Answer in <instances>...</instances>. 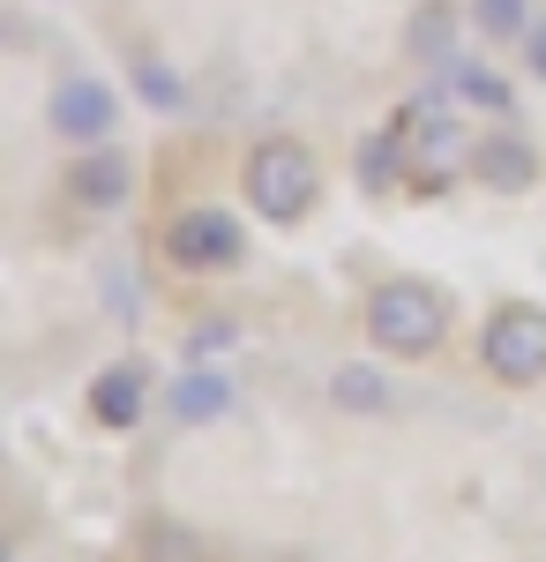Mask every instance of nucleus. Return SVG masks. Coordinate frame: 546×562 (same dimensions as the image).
Here are the masks:
<instances>
[{
	"label": "nucleus",
	"instance_id": "f257e3e1",
	"mask_svg": "<svg viewBox=\"0 0 546 562\" xmlns=\"http://www.w3.org/2000/svg\"><path fill=\"white\" fill-rule=\"evenodd\" d=\"M367 346L389 360H426L450 346V301L426 278H382L367 293Z\"/></svg>",
	"mask_w": 546,
	"mask_h": 562
},
{
	"label": "nucleus",
	"instance_id": "f03ea898",
	"mask_svg": "<svg viewBox=\"0 0 546 562\" xmlns=\"http://www.w3.org/2000/svg\"><path fill=\"white\" fill-rule=\"evenodd\" d=\"M240 180H248V211L270 217V225H299L315 211V195H322V166H315V150L299 135H262L248 150Z\"/></svg>",
	"mask_w": 546,
	"mask_h": 562
},
{
	"label": "nucleus",
	"instance_id": "7ed1b4c3",
	"mask_svg": "<svg viewBox=\"0 0 546 562\" xmlns=\"http://www.w3.org/2000/svg\"><path fill=\"white\" fill-rule=\"evenodd\" d=\"M479 368L509 390H532L546 383V307L532 301H502L479 330Z\"/></svg>",
	"mask_w": 546,
	"mask_h": 562
},
{
	"label": "nucleus",
	"instance_id": "20e7f679",
	"mask_svg": "<svg viewBox=\"0 0 546 562\" xmlns=\"http://www.w3.org/2000/svg\"><path fill=\"white\" fill-rule=\"evenodd\" d=\"M248 256V225L217 203H187L166 217V262L172 270H232Z\"/></svg>",
	"mask_w": 546,
	"mask_h": 562
},
{
	"label": "nucleus",
	"instance_id": "39448f33",
	"mask_svg": "<svg viewBox=\"0 0 546 562\" xmlns=\"http://www.w3.org/2000/svg\"><path fill=\"white\" fill-rule=\"evenodd\" d=\"M45 121H53L60 143L98 150V143H113V128H121V90L98 83V76H68V83L45 98Z\"/></svg>",
	"mask_w": 546,
	"mask_h": 562
},
{
	"label": "nucleus",
	"instance_id": "423d86ee",
	"mask_svg": "<svg viewBox=\"0 0 546 562\" xmlns=\"http://www.w3.org/2000/svg\"><path fill=\"white\" fill-rule=\"evenodd\" d=\"M464 180H479L487 195H532V188H539V150H532L524 135H479Z\"/></svg>",
	"mask_w": 546,
	"mask_h": 562
},
{
	"label": "nucleus",
	"instance_id": "0eeeda50",
	"mask_svg": "<svg viewBox=\"0 0 546 562\" xmlns=\"http://www.w3.org/2000/svg\"><path fill=\"white\" fill-rule=\"evenodd\" d=\"M127 195H135V166H127V150H113V143H98V150H83V158L68 166V203H83V211H121Z\"/></svg>",
	"mask_w": 546,
	"mask_h": 562
},
{
	"label": "nucleus",
	"instance_id": "6e6552de",
	"mask_svg": "<svg viewBox=\"0 0 546 562\" xmlns=\"http://www.w3.org/2000/svg\"><path fill=\"white\" fill-rule=\"evenodd\" d=\"M143 405H150V375L135 368V360H113V368H98L90 375V420L98 428H135L143 420Z\"/></svg>",
	"mask_w": 546,
	"mask_h": 562
},
{
	"label": "nucleus",
	"instance_id": "1a4fd4ad",
	"mask_svg": "<svg viewBox=\"0 0 546 562\" xmlns=\"http://www.w3.org/2000/svg\"><path fill=\"white\" fill-rule=\"evenodd\" d=\"M457 23H471L457 0H420L412 23H405V38H412V53H420L426 68H450L457 60Z\"/></svg>",
	"mask_w": 546,
	"mask_h": 562
},
{
	"label": "nucleus",
	"instance_id": "9d476101",
	"mask_svg": "<svg viewBox=\"0 0 546 562\" xmlns=\"http://www.w3.org/2000/svg\"><path fill=\"white\" fill-rule=\"evenodd\" d=\"M225 405H232V383L225 375H203L195 368V375L172 383V420L180 428H211V420H225Z\"/></svg>",
	"mask_w": 546,
	"mask_h": 562
},
{
	"label": "nucleus",
	"instance_id": "9b49d317",
	"mask_svg": "<svg viewBox=\"0 0 546 562\" xmlns=\"http://www.w3.org/2000/svg\"><path fill=\"white\" fill-rule=\"evenodd\" d=\"M464 15H471L479 38H494V45H524V31L539 23L532 0H464Z\"/></svg>",
	"mask_w": 546,
	"mask_h": 562
},
{
	"label": "nucleus",
	"instance_id": "f8f14e48",
	"mask_svg": "<svg viewBox=\"0 0 546 562\" xmlns=\"http://www.w3.org/2000/svg\"><path fill=\"white\" fill-rule=\"evenodd\" d=\"M330 405H337V413H389V383H382L375 368L344 360V368L330 375Z\"/></svg>",
	"mask_w": 546,
	"mask_h": 562
},
{
	"label": "nucleus",
	"instance_id": "ddd939ff",
	"mask_svg": "<svg viewBox=\"0 0 546 562\" xmlns=\"http://www.w3.org/2000/svg\"><path fill=\"white\" fill-rule=\"evenodd\" d=\"M450 83H457L464 105H479V113H494V121H509V113H516V90H509L494 68H479V60H457V76H450Z\"/></svg>",
	"mask_w": 546,
	"mask_h": 562
},
{
	"label": "nucleus",
	"instance_id": "4468645a",
	"mask_svg": "<svg viewBox=\"0 0 546 562\" xmlns=\"http://www.w3.org/2000/svg\"><path fill=\"white\" fill-rule=\"evenodd\" d=\"M397 166H412V158H405V135H367V150H360V180H367V188H397Z\"/></svg>",
	"mask_w": 546,
	"mask_h": 562
},
{
	"label": "nucleus",
	"instance_id": "2eb2a0df",
	"mask_svg": "<svg viewBox=\"0 0 546 562\" xmlns=\"http://www.w3.org/2000/svg\"><path fill=\"white\" fill-rule=\"evenodd\" d=\"M143 562H203V540H195V532H180V525H150V532H143Z\"/></svg>",
	"mask_w": 546,
	"mask_h": 562
},
{
	"label": "nucleus",
	"instance_id": "dca6fc26",
	"mask_svg": "<svg viewBox=\"0 0 546 562\" xmlns=\"http://www.w3.org/2000/svg\"><path fill=\"white\" fill-rule=\"evenodd\" d=\"M524 76H532V83H546V15L524 31Z\"/></svg>",
	"mask_w": 546,
	"mask_h": 562
},
{
	"label": "nucleus",
	"instance_id": "f3484780",
	"mask_svg": "<svg viewBox=\"0 0 546 562\" xmlns=\"http://www.w3.org/2000/svg\"><path fill=\"white\" fill-rule=\"evenodd\" d=\"M143 90H150V98H158L166 113H172V105H180V83H172V76H166V68H158V60H143Z\"/></svg>",
	"mask_w": 546,
	"mask_h": 562
},
{
	"label": "nucleus",
	"instance_id": "a211bd4d",
	"mask_svg": "<svg viewBox=\"0 0 546 562\" xmlns=\"http://www.w3.org/2000/svg\"><path fill=\"white\" fill-rule=\"evenodd\" d=\"M225 338H232V330L211 323V330H195V338H187V352H225Z\"/></svg>",
	"mask_w": 546,
	"mask_h": 562
}]
</instances>
